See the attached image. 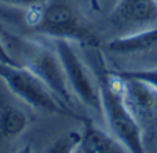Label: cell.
Returning <instances> with one entry per match:
<instances>
[{
  "mask_svg": "<svg viewBox=\"0 0 157 153\" xmlns=\"http://www.w3.org/2000/svg\"><path fill=\"white\" fill-rule=\"evenodd\" d=\"M102 113L110 134L121 143L128 153H146L141 124L127 106L123 97L121 79L112 72L98 77Z\"/></svg>",
  "mask_w": 157,
  "mask_h": 153,
  "instance_id": "1",
  "label": "cell"
},
{
  "mask_svg": "<svg viewBox=\"0 0 157 153\" xmlns=\"http://www.w3.org/2000/svg\"><path fill=\"white\" fill-rule=\"evenodd\" d=\"M46 0H0L2 4L7 6H15V7H26V8H35L44 6Z\"/></svg>",
  "mask_w": 157,
  "mask_h": 153,
  "instance_id": "13",
  "label": "cell"
},
{
  "mask_svg": "<svg viewBox=\"0 0 157 153\" xmlns=\"http://www.w3.org/2000/svg\"><path fill=\"white\" fill-rule=\"evenodd\" d=\"M0 65H8V66H18L19 63L14 59V57L11 55L8 47L6 46V43L0 37Z\"/></svg>",
  "mask_w": 157,
  "mask_h": 153,
  "instance_id": "14",
  "label": "cell"
},
{
  "mask_svg": "<svg viewBox=\"0 0 157 153\" xmlns=\"http://www.w3.org/2000/svg\"><path fill=\"white\" fill-rule=\"evenodd\" d=\"M28 116L24 110L14 105L0 106V137L15 138L21 135L28 127Z\"/></svg>",
  "mask_w": 157,
  "mask_h": 153,
  "instance_id": "10",
  "label": "cell"
},
{
  "mask_svg": "<svg viewBox=\"0 0 157 153\" xmlns=\"http://www.w3.org/2000/svg\"><path fill=\"white\" fill-rule=\"evenodd\" d=\"M156 46L157 26H149L127 32L125 35L112 39L108 43V48L119 54H135V52L147 51Z\"/></svg>",
  "mask_w": 157,
  "mask_h": 153,
  "instance_id": "8",
  "label": "cell"
},
{
  "mask_svg": "<svg viewBox=\"0 0 157 153\" xmlns=\"http://www.w3.org/2000/svg\"><path fill=\"white\" fill-rule=\"evenodd\" d=\"M72 44L73 43L68 40H61V39L54 40V50L57 51L62 63L69 88L80 102L97 112H102L98 82L95 83L88 68L81 61Z\"/></svg>",
  "mask_w": 157,
  "mask_h": 153,
  "instance_id": "5",
  "label": "cell"
},
{
  "mask_svg": "<svg viewBox=\"0 0 157 153\" xmlns=\"http://www.w3.org/2000/svg\"><path fill=\"white\" fill-rule=\"evenodd\" d=\"M28 21L39 33L54 40L61 39L87 47H98L99 44V39L91 26L68 2H55L43 6Z\"/></svg>",
  "mask_w": 157,
  "mask_h": 153,
  "instance_id": "3",
  "label": "cell"
},
{
  "mask_svg": "<svg viewBox=\"0 0 157 153\" xmlns=\"http://www.w3.org/2000/svg\"><path fill=\"white\" fill-rule=\"evenodd\" d=\"M15 153H33V151H32V146L30 145H25L24 148H21L18 152H15Z\"/></svg>",
  "mask_w": 157,
  "mask_h": 153,
  "instance_id": "15",
  "label": "cell"
},
{
  "mask_svg": "<svg viewBox=\"0 0 157 153\" xmlns=\"http://www.w3.org/2000/svg\"><path fill=\"white\" fill-rule=\"evenodd\" d=\"M77 153H128L112 134L102 131L92 123L84 120L81 141Z\"/></svg>",
  "mask_w": 157,
  "mask_h": 153,
  "instance_id": "9",
  "label": "cell"
},
{
  "mask_svg": "<svg viewBox=\"0 0 157 153\" xmlns=\"http://www.w3.org/2000/svg\"><path fill=\"white\" fill-rule=\"evenodd\" d=\"M11 55H19L17 62L35 73L58 99L72 109V91L68 86L57 51L28 39L10 37ZM8 48V50H10Z\"/></svg>",
  "mask_w": 157,
  "mask_h": 153,
  "instance_id": "2",
  "label": "cell"
},
{
  "mask_svg": "<svg viewBox=\"0 0 157 153\" xmlns=\"http://www.w3.org/2000/svg\"><path fill=\"white\" fill-rule=\"evenodd\" d=\"M120 79L124 101L136 120H152L157 115V91L141 80Z\"/></svg>",
  "mask_w": 157,
  "mask_h": 153,
  "instance_id": "7",
  "label": "cell"
},
{
  "mask_svg": "<svg viewBox=\"0 0 157 153\" xmlns=\"http://www.w3.org/2000/svg\"><path fill=\"white\" fill-rule=\"evenodd\" d=\"M113 75L123 79H135L146 83L147 86L157 91V69H145V71H123V72H112Z\"/></svg>",
  "mask_w": 157,
  "mask_h": 153,
  "instance_id": "12",
  "label": "cell"
},
{
  "mask_svg": "<svg viewBox=\"0 0 157 153\" xmlns=\"http://www.w3.org/2000/svg\"><path fill=\"white\" fill-rule=\"evenodd\" d=\"M0 80L7 86L10 93H13L17 98L28 104L30 108L80 119L75 110L62 104L55 97V94L25 66L0 65Z\"/></svg>",
  "mask_w": 157,
  "mask_h": 153,
  "instance_id": "4",
  "label": "cell"
},
{
  "mask_svg": "<svg viewBox=\"0 0 157 153\" xmlns=\"http://www.w3.org/2000/svg\"><path fill=\"white\" fill-rule=\"evenodd\" d=\"M81 141V132L69 131L68 134L58 138L46 153H77Z\"/></svg>",
  "mask_w": 157,
  "mask_h": 153,
  "instance_id": "11",
  "label": "cell"
},
{
  "mask_svg": "<svg viewBox=\"0 0 157 153\" xmlns=\"http://www.w3.org/2000/svg\"><path fill=\"white\" fill-rule=\"evenodd\" d=\"M120 29H144L157 21V0H119L109 15Z\"/></svg>",
  "mask_w": 157,
  "mask_h": 153,
  "instance_id": "6",
  "label": "cell"
}]
</instances>
